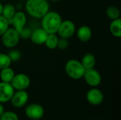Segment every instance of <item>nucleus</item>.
Returning <instances> with one entry per match:
<instances>
[{
    "label": "nucleus",
    "instance_id": "obj_19",
    "mask_svg": "<svg viewBox=\"0 0 121 120\" xmlns=\"http://www.w3.org/2000/svg\"><path fill=\"white\" fill-rule=\"evenodd\" d=\"M58 39H59V37L57 35V33L48 34L47 39L45 40V42L46 47H48L50 50H54L57 48Z\"/></svg>",
    "mask_w": 121,
    "mask_h": 120
},
{
    "label": "nucleus",
    "instance_id": "obj_20",
    "mask_svg": "<svg viewBox=\"0 0 121 120\" xmlns=\"http://www.w3.org/2000/svg\"><path fill=\"white\" fill-rule=\"evenodd\" d=\"M106 13L107 17L111 21L121 18V11L119 8L115 6H108L106 9Z\"/></svg>",
    "mask_w": 121,
    "mask_h": 120
},
{
    "label": "nucleus",
    "instance_id": "obj_10",
    "mask_svg": "<svg viewBox=\"0 0 121 120\" xmlns=\"http://www.w3.org/2000/svg\"><path fill=\"white\" fill-rule=\"evenodd\" d=\"M104 96L101 91L94 87L90 89L86 93L87 101L93 105H99L104 101Z\"/></svg>",
    "mask_w": 121,
    "mask_h": 120
},
{
    "label": "nucleus",
    "instance_id": "obj_23",
    "mask_svg": "<svg viewBox=\"0 0 121 120\" xmlns=\"http://www.w3.org/2000/svg\"><path fill=\"white\" fill-rule=\"evenodd\" d=\"M9 22L1 15L0 16V37L9 28Z\"/></svg>",
    "mask_w": 121,
    "mask_h": 120
},
{
    "label": "nucleus",
    "instance_id": "obj_2",
    "mask_svg": "<svg viewBox=\"0 0 121 120\" xmlns=\"http://www.w3.org/2000/svg\"><path fill=\"white\" fill-rule=\"evenodd\" d=\"M41 25L48 34L57 33L62 21L61 16L56 11H48L42 18Z\"/></svg>",
    "mask_w": 121,
    "mask_h": 120
},
{
    "label": "nucleus",
    "instance_id": "obj_21",
    "mask_svg": "<svg viewBox=\"0 0 121 120\" xmlns=\"http://www.w3.org/2000/svg\"><path fill=\"white\" fill-rule=\"evenodd\" d=\"M11 61L7 54L0 53V70L10 66Z\"/></svg>",
    "mask_w": 121,
    "mask_h": 120
},
{
    "label": "nucleus",
    "instance_id": "obj_13",
    "mask_svg": "<svg viewBox=\"0 0 121 120\" xmlns=\"http://www.w3.org/2000/svg\"><path fill=\"white\" fill-rule=\"evenodd\" d=\"M48 35V33L44 29L42 28H38L32 31L30 39L33 43L40 45L45 44Z\"/></svg>",
    "mask_w": 121,
    "mask_h": 120
},
{
    "label": "nucleus",
    "instance_id": "obj_12",
    "mask_svg": "<svg viewBox=\"0 0 121 120\" xmlns=\"http://www.w3.org/2000/svg\"><path fill=\"white\" fill-rule=\"evenodd\" d=\"M27 18L26 14L23 11H16L14 16L10 21V24L13 25V28H15L19 33V32L24 28L26 25Z\"/></svg>",
    "mask_w": 121,
    "mask_h": 120
},
{
    "label": "nucleus",
    "instance_id": "obj_1",
    "mask_svg": "<svg viewBox=\"0 0 121 120\" xmlns=\"http://www.w3.org/2000/svg\"><path fill=\"white\" fill-rule=\"evenodd\" d=\"M26 10L31 17L42 18L49 11V4L46 0H27Z\"/></svg>",
    "mask_w": 121,
    "mask_h": 120
},
{
    "label": "nucleus",
    "instance_id": "obj_16",
    "mask_svg": "<svg viewBox=\"0 0 121 120\" xmlns=\"http://www.w3.org/2000/svg\"><path fill=\"white\" fill-rule=\"evenodd\" d=\"M14 71L10 67H6L1 69L0 71V79L2 82L5 83H11L15 75Z\"/></svg>",
    "mask_w": 121,
    "mask_h": 120
},
{
    "label": "nucleus",
    "instance_id": "obj_9",
    "mask_svg": "<svg viewBox=\"0 0 121 120\" xmlns=\"http://www.w3.org/2000/svg\"><path fill=\"white\" fill-rule=\"evenodd\" d=\"M28 100V93L26 90L14 91L10 101L12 105L16 108L23 107Z\"/></svg>",
    "mask_w": 121,
    "mask_h": 120
},
{
    "label": "nucleus",
    "instance_id": "obj_25",
    "mask_svg": "<svg viewBox=\"0 0 121 120\" xmlns=\"http://www.w3.org/2000/svg\"><path fill=\"white\" fill-rule=\"evenodd\" d=\"M69 42L68 39L60 37L58 39L57 48H58L60 50H65L69 47Z\"/></svg>",
    "mask_w": 121,
    "mask_h": 120
},
{
    "label": "nucleus",
    "instance_id": "obj_6",
    "mask_svg": "<svg viewBox=\"0 0 121 120\" xmlns=\"http://www.w3.org/2000/svg\"><path fill=\"white\" fill-rule=\"evenodd\" d=\"M83 78L85 82L92 88L97 87L101 83V76L94 68L86 69Z\"/></svg>",
    "mask_w": 121,
    "mask_h": 120
},
{
    "label": "nucleus",
    "instance_id": "obj_22",
    "mask_svg": "<svg viewBox=\"0 0 121 120\" xmlns=\"http://www.w3.org/2000/svg\"><path fill=\"white\" fill-rule=\"evenodd\" d=\"M0 120H19L18 115L11 111L4 112L0 115Z\"/></svg>",
    "mask_w": 121,
    "mask_h": 120
},
{
    "label": "nucleus",
    "instance_id": "obj_17",
    "mask_svg": "<svg viewBox=\"0 0 121 120\" xmlns=\"http://www.w3.org/2000/svg\"><path fill=\"white\" fill-rule=\"evenodd\" d=\"M111 33L116 37H121V19L118 18L115 20H112L109 26Z\"/></svg>",
    "mask_w": 121,
    "mask_h": 120
},
{
    "label": "nucleus",
    "instance_id": "obj_26",
    "mask_svg": "<svg viewBox=\"0 0 121 120\" xmlns=\"http://www.w3.org/2000/svg\"><path fill=\"white\" fill-rule=\"evenodd\" d=\"M32 31H33V30H32L30 28L25 26V27L23 28L22 30L19 32L20 38H23V39H29V38L30 37Z\"/></svg>",
    "mask_w": 121,
    "mask_h": 120
},
{
    "label": "nucleus",
    "instance_id": "obj_11",
    "mask_svg": "<svg viewBox=\"0 0 121 120\" xmlns=\"http://www.w3.org/2000/svg\"><path fill=\"white\" fill-rule=\"evenodd\" d=\"M15 90L10 83L0 82V103H4L10 101Z\"/></svg>",
    "mask_w": 121,
    "mask_h": 120
},
{
    "label": "nucleus",
    "instance_id": "obj_28",
    "mask_svg": "<svg viewBox=\"0 0 121 120\" xmlns=\"http://www.w3.org/2000/svg\"><path fill=\"white\" fill-rule=\"evenodd\" d=\"M3 4L0 2V16L1 15V13H2V9H3Z\"/></svg>",
    "mask_w": 121,
    "mask_h": 120
},
{
    "label": "nucleus",
    "instance_id": "obj_15",
    "mask_svg": "<svg viewBox=\"0 0 121 120\" xmlns=\"http://www.w3.org/2000/svg\"><path fill=\"white\" fill-rule=\"evenodd\" d=\"M81 63L85 69L94 68L96 65V57L91 53H86L82 57Z\"/></svg>",
    "mask_w": 121,
    "mask_h": 120
},
{
    "label": "nucleus",
    "instance_id": "obj_14",
    "mask_svg": "<svg viewBox=\"0 0 121 120\" xmlns=\"http://www.w3.org/2000/svg\"><path fill=\"white\" fill-rule=\"evenodd\" d=\"M77 36L81 42H87L92 37V30L87 25H82L77 30Z\"/></svg>",
    "mask_w": 121,
    "mask_h": 120
},
{
    "label": "nucleus",
    "instance_id": "obj_5",
    "mask_svg": "<svg viewBox=\"0 0 121 120\" xmlns=\"http://www.w3.org/2000/svg\"><path fill=\"white\" fill-rule=\"evenodd\" d=\"M10 83L16 91L26 90L30 84V79L28 75L20 73L14 75Z\"/></svg>",
    "mask_w": 121,
    "mask_h": 120
},
{
    "label": "nucleus",
    "instance_id": "obj_8",
    "mask_svg": "<svg viewBox=\"0 0 121 120\" xmlns=\"http://www.w3.org/2000/svg\"><path fill=\"white\" fill-rule=\"evenodd\" d=\"M25 114L26 117L30 120H40L44 115V109L40 104L32 103L26 108Z\"/></svg>",
    "mask_w": 121,
    "mask_h": 120
},
{
    "label": "nucleus",
    "instance_id": "obj_18",
    "mask_svg": "<svg viewBox=\"0 0 121 120\" xmlns=\"http://www.w3.org/2000/svg\"><path fill=\"white\" fill-rule=\"evenodd\" d=\"M16 8L14 6L11 4H6L3 6L1 16H4L10 23V21L16 13Z\"/></svg>",
    "mask_w": 121,
    "mask_h": 120
},
{
    "label": "nucleus",
    "instance_id": "obj_7",
    "mask_svg": "<svg viewBox=\"0 0 121 120\" xmlns=\"http://www.w3.org/2000/svg\"><path fill=\"white\" fill-rule=\"evenodd\" d=\"M75 32V24L72 21L65 20L62 21L57 33L59 35L60 37L69 39V37H72L74 35Z\"/></svg>",
    "mask_w": 121,
    "mask_h": 120
},
{
    "label": "nucleus",
    "instance_id": "obj_3",
    "mask_svg": "<svg viewBox=\"0 0 121 120\" xmlns=\"http://www.w3.org/2000/svg\"><path fill=\"white\" fill-rule=\"evenodd\" d=\"M65 70L67 75L69 78L74 80H79L83 78L86 69H84L80 61L72 59L68 60L66 62Z\"/></svg>",
    "mask_w": 121,
    "mask_h": 120
},
{
    "label": "nucleus",
    "instance_id": "obj_29",
    "mask_svg": "<svg viewBox=\"0 0 121 120\" xmlns=\"http://www.w3.org/2000/svg\"><path fill=\"white\" fill-rule=\"evenodd\" d=\"M52 1H54V2H57V1H60V0H50Z\"/></svg>",
    "mask_w": 121,
    "mask_h": 120
},
{
    "label": "nucleus",
    "instance_id": "obj_24",
    "mask_svg": "<svg viewBox=\"0 0 121 120\" xmlns=\"http://www.w3.org/2000/svg\"><path fill=\"white\" fill-rule=\"evenodd\" d=\"M11 59V62H17L18 61L21 57V52L18 50H11L9 51V52L7 54Z\"/></svg>",
    "mask_w": 121,
    "mask_h": 120
},
{
    "label": "nucleus",
    "instance_id": "obj_27",
    "mask_svg": "<svg viewBox=\"0 0 121 120\" xmlns=\"http://www.w3.org/2000/svg\"><path fill=\"white\" fill-rule=\"evenodd\" d=\"M4 112V106L2 105V104L0 103V115H2V113Z\"/></svg>",
    "mask_w": 121,
    "mask_h": 120
},
{
    "label": "nucleus",
    "instance_id": "obj_4",
    "mask_svg": "<svg viewBox=\"0 0 121 120\" xmlns=\"http://www.w3.org/2000/svg\"><path fill=\"white\" fill-rule=\"evenodd\" d=\"M1 42L7 48L13 49L19 42L20 36L18 32L12 28H9L2 35H1Z\"/></svg>",
    "mask_w": 121,
    "mask_h": 120
}]
</instances>
